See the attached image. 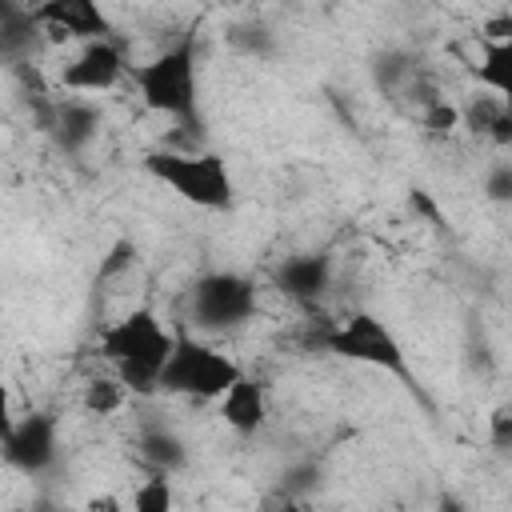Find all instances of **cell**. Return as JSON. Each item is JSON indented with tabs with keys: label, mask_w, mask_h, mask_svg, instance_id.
Wrapping results in <instances>:
<instances>
[{
	"label": "cell",
	"mask_w": 512,
	"mask_h": 512,
	"mask_svg": "<svg viewBox=\"0 0 512 512\" xmlns=\"http://www.w3.org/2000/svg\"><path fill=\"white\" fill-rule=\"evenodd\" d=\"M172 348H176V332L164 328L152 308L124 312L96 340V352L116 368V376L124 380V388L132 396H156L160 392V372H164Z\"/></svg>",
	"instance_id": "1"
},
{
	"label": "cell",
	"mask_w": 512,
	"mask_h": 512,
	"mask_svg": "<svg viewBox=\"0 0 512 512\" xmlns=\"http://www.w3.org/2000/svg\"><path fill=\"white\" fill-rule=\"evenodd\" d=\"M144 176L164 184L172 196H180L192 208L204 212H232L236 204V180L220 152L204 148H152L140 156Z\"/></svg>",
	"instance_id": "2"
},
{
	"label": "cell",
	"mask_w": 512,
	"mask_h": 512,
	"mask_svg": "<svg viewBox=\"0 0 512 512\" xmlns=\"http://www.w3.org/2000/svg\"><path fill=\"white\" fill-rule=\"evenodd\" d=\"M196 52H200L196 32H188L172 48H164L152 60L128 68V80L136 84L148 112H160V116H172V120H196V100H200Z\"/></svg>",
	"instance_id": "3"
},
{
	"label": "cell",
	"mask_w": 512,
	"mask_h": 512,
	"mask_svg": "<svg viewBox=\"0 0 512 512\" xmlns=\"http://www.w3.org/2000/svg\"><path fill=\"white\" fill-rule=\"evenodd\" d=\"M316 348L328 352V356H336V360H352V364H364V368H380V372L404 380L408 388H416V384H412V368H408L404 344H400L396 332H392L380 316H372V312H352V316H344V320L320 328V332H316Z\"/></svg>",
	"instance_id": "4"
},
{
	"label": "cell",
	"mask_w": 512,
	"mask_h": 512,
	"mask_svg": "<svg viewBox=\"0 0 512 512\" xmlns=\"http://www.w3.org/2000/svg\"><path fill=\"white\" fill-rule=\"evenodd\" d=\"M256 280L236 268H212L200 272L188 284V324L196 332H236L256 316Z\"/></svg>",
	"instance_id": "5"
},
{
	"label": "cell",
	"mask_w": 512,
	"mask_h": 512,
	"mask_svg": "<svg viewBox=\"0 0 512 512\" xmlns=\"http://www.w3.org/2000/svg\"><path fill=\"white\" fill-rule=\"evenodd\" d=\"M240 376L244 368L232 356L196 340L192 332H176V348L160 372V392L188 396V400H220Z\"/></svg>",
	"instance_id": "6"
},
{
	"label": "cell",
	"mask_w": 512,
	"mask_h": 512,
	"mask_svg": "<svg viewBox=\"0 0 512 512\" xmlns=\"http://www.w3.org/2000/svg\"><path fill=\"white\" fill-rule=\"evenodd\" d=\"M128 60L124 48L116 44V36H100L80 44V52L60 68V88L76 92V96H96V92H112L124 76H128Z\"/></svg>",
	"instance_id": "7"
},
{
	"label": "cell",
	"mask_w": 512,
	"mask_h": 512,
	"mask_svg": "<svg viewBox=\"0 0 512 512\" xmlns=\"http://www.w3.org/2000/svg\"><path fill=\"white\" fill-rule=\"evenodd\" d=\"M4 464L20 476H44L56 464V416L24 412L4 428Z\"/></svg>",
	"instance_id": "8"
},
{
	"label": "cell",
	"mask_w": 512,
	"mask_h": 512,
	"mask_svg": "<svg viewBox=\"0 0 512 512\" xmlns=\"http://www.w3.org/2000/svg\"><path fill=\"white\" fill-rule=\"evenodd\" d=\"M40 32H48V40H100V36H112V20L108 12L100 8V0H40L32 8Z\"/></svg>",
	"instance_id": "9"
},
{
	"label": "cell",
	"mask_w": 512,
	"mask_h": 512,
	"mask_svg": "<svg viewBox=\"0 0 512 512\" xmlns=\"http://www.w3.org/2000/svg\"><path fill=\"white\" fill-rule=\"evenodd\" d=\"M100 124H104V116H100V108L88 100V96H60L56 104H52V116H48V124L40 128V132H48V140L64 152V156H80V152H88L92 144H96V136H100Z\"/></svg>",
	"instance_id": "10"
},
{
	"label": "cell",
	"mask_w": 512,
	"mask_h": 512,
	"mask_svg": "<svg viewBox=\"0 0 512 512\" xmlns=\"http://www.w3.org/2000/svg\"><path fill=\"white\" fill-rule=\"evenodd\" d=\"M272 284L296 300V304H320V296L332 288V256L328 252H296V256H284L276 268H272Z\"/></svg>",
	"instance_id": "11"
},
{
	"label": "cell",
	"mask_w": 512,
	"mask_h": 512,
	"mask_svg": "<svg viewBox=\"0 0 512 512\" xmlns=\"http://www.w3.org/2000/svg\"><path fill=\"white\" fill-rule=\"evenodd\" d=\"M216 412L220 420L236 432V436H256L264 424H268V392L256 376H240L220 400H216Z\"/></svg>",
	"instance_id": "12"
},
{
	"label": "cell",
	"mask_w": 512,
	"mask_h": 512,
	"mask_svg": "<svg viewBox=\"0 0 512 512\" xmlns=\"http://www.w3.org/2000/svg\"><path fill=\"white\" fill-rule=\"evenodd\" d=\"M416 72H420V60L404 44H388V48H376L368 56V80L388 100H404V92L416 80Z\"/></svg>",
	"instance_id": "13"
},
{
	"label": "cell",
	"mask_w": 512,
	"mask_h": 512,
	"mask_svg": "<svg viewBox=\"0 0 512 512\" xmlns=\"http://www.w3.org/2000/svg\"><path fill=\"white\" fill-rule=\"evenodd\" d=\"M136 452H140L148 472H168L172 476V472L188 468V448H184V440L168 424H148L140 432V440H136Z\"/></svg>",
	"instance_id": "14"
},
{
	"label": "cell",
	"mask_w": 512,
	"mask_h": 512,
	"mask_svg": "<svg viewBox=\"0 0 512 512\" xmlns=\"http://www.w3.org/2000/svg\"><path fill=\"white\" fill-rule=\"evenodd\" d=\"M36 36H40V24H36V16H32V4L8 0V4H4V20H0V48H4V60H8V64L28 60Z\"/></svg>",
	"instance_id": "15"
},
{
	"label": "cell",
	"mask_w": 512,
	"mask_h": 512,
	"mask_svg": "<svg viewBox=\"0 0 512 512\" xmlns=\"http://www.w3.org/2000/svg\"><path fill=\"white\" fill-rule=\"evenodd\" d=\"M224 44L236 52V56H248V60H272L276 56V32L268 20H256V16H244V20H232L224 28Z\"/></svg>",
	"instance_id": "16"
},
{
	"label": "cell",
	"mask_w": 512,
	"mask_h": 512,
	"mask_svg": "<svg viewBox=\"0 0 512 512\" xmlns=\"http://www.w3.org/2000/svg\"><path fill=\"white\" fill-rule=\"evenodd\" d=\"M476 80H480V88H488L512 104V40H484Z\"/></svg>",
	"instance_id": "17"
},
{
	"label": "cell",
	"mask_w": 512,
	"mask_h": 512,
	"mask_svg": "<svg viewBox=\"0 0 512 512\" xmlns=\"http://www.w3.org/2000/svg\"><path fill=\"white\" fill-rule=\"evenodd\" d=\"M508 112V100H500L496 92H472L464 104H460V128H468L472 136H492V128H496V120Z\"/></svg>",
	"instance_id": "18"
},
{
	"label": "cell",
	"mask_w": 512,
	"mask_h": 512,
	"mask_svg": "<svg viewBox=\"0 0 512 512\" xmlns=\"http://www.w3.org/2000/svg\"><path fill=\"white\" fill-rule=\"evenodd\" d=\"M320 484H324V468L316 460H296L276 476V492L284 504H304L312 492H320Z\"/></svg>",
	"instance_id": "19"
},
{
	"label": "cell",
	"mask_w": 512,
	"mask_h": 512,
	"mask_svg": "<svg viewBox=\"0 0 512 512\" xmlns=\"http://www.w3.org/2000/svg\"><path fill=\"white\" fill-rule=\"evenodd\" d=\"M128 396H132V392L124 388L120 376H92V380L84 384V392H80V408H84L88 416H112V412H120V404H124Z\"/></svg>",
	"instance_id": "20"
},
{
	"label": "cell",
	"mask_w": 512,
	"mask_h": 512,
	"mask_svg": "<svg viewBox=\"0 0 512 512\" xmlns=\"http://www.w3.org/2000/svg\"><path fill=\"white\" fill-rule=\"evenodd\" d=\"M420 128H424L428 136H436V140L452 136V132L460 128V104H452L448 96L424 104V108H420Z\"/></svg>",
	"instance_id": "21"
},
{
	"label": "cell",
	"mask_w": 512,
	"mask_h": 512,
	"mask_svg": "<svg viewBox=\"0 0 512 512\" xmlns=\"http://www.w3.org/2000/svg\"><path fill=\"white\" fill-rule=\"evenodd\" d=\"M132 508L136 512H168L172 508V480H168V472H148V480L132 492Z\"/></svg>",
	"instance_id": "22"
},
{
	"label": "cell",
	"mask_w": 512,
	"mask_h": 512,
	"mask_svg": "<svg viewBox=\"0 0 512 512\" xmlns=\"http://www.w3.org/2000/svg\"><path fill=\"white\" fill-rule=\"evenodd\" d=\"M132 264H136V244H132L128 236H120V240H112V248L104 252V260H100V268H96V280H100V284L120 280Z\"/></svg>",
	"instance_id": "23"
},
{
	"label": "cell",
	"mask_w": 512,
	"mask_h": 512,
	"mask_svg": "<svg viewBox=\"0 0 512 512\" xmlns=\"http://www.w3.org/2000/svg\"><path fill=\"white\" fill-rule=\"evenodd\" d=\"M484 200L492 204H512V160H496L484 172Z\"/></svg>",
	"instance_id": "24"
},
{
	"label": "cell",
	"mask_w": 512,
	"mask_h": 512,
	"mask_svg": "<svg viewBox=\"0 0 512 512\" xmlns=\"http://www.w3.org/2000/svg\"><path fill=\"white\" fill-rule=\"evenodd\" d=\"M488 444L500 456H512V404H504L488 416Z\"/></svg>",
	"instance_id": "25"
},
{
	"label": "cell",
	"mask_w": 512,
	"mask_h": 512,
	"mask_svg": "<svg viewBox=\"0 0 512 512\" xmlns=\"http://www.w3.org/2000/svg\"><path fill=\"white\" fill-rule=\"evenodd\" d=\"M484 40H512V12H500V16H488L480 24V44Z\"/></svg>",
	"instance_id": "26"
},
{
	"label": "cell",
	"mask_w": 512,
	"mask_h": 512,
	"mask_svg": "<svg viewBox=\"0 0 512 512\" xmlns=\"http://www.w3.org/2000/svg\"><path fill=\"white\" fill-rule=\"evenodd\" d=\"M508 152H512V148H508Z\"/></svg>",
	"instance_id": "27"
}]
</instances>
